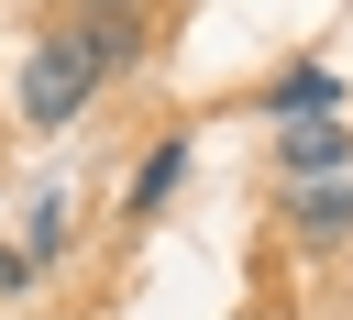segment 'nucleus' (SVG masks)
<instances>
[{"label":"nucleus","mask_w":353,"mask_h":320,"mask_svg":"<svg viewBox=\"0 0 353 320\" xmlns=\"http://www.w3.org/2000/svg\"><path fill=\"white\" fill-rule=\"evenodd\" d=\"M22 287H33V254H11V243H0V298H22Z\"/></svg>","instance_id":"8"},{"label":"nucleus","mask_w":353,"mask_h":320,"mask_svg":"<svg viewBox=\"0 0 353 320\" xmlns=\"http://www.w3.org/2000/svg\"><path fill=\"white\" fill-rule=\"evenodd\" d=\"M331 110H342V77L331 66H287L265 88V121H331Z\"/></svg>","instance_id":"5"},{"label":"nucleus","mask_w":353,"mask_h":320,"mask_svg":"<svg viewBox=\"0 0 353 320\" xmlns=\"http://www.w3.org/2000/svg\"><path fill=\"white\" fill-rule=\"evenodd\" d=\"M176 177H188V132H165V143L132 166V188H121V221H154V210L176 199Z\"/></svg>","instance_id":"6"},{"label":"nucleus","mask_w":353,"mask_h":320,"mask_svg":"<svg viewBox=\"0 0 353 320\" xmlns=\"http://www.w3.org/2000/svg\"><path fill=\"white\" fill-rule=\"evenodd\" d=\"M88 88H99V77L44 33V44H33V66H22V121H33V132H66V121L88 110Z\"/></svg>","instance_id":"2"},{"label":"nucleus","mask_w":353,"mask_h":320,"mask_svg":"<svg viewBox=\"0 0 353 320\" xmlns=\"http://www.w3.org/2000/svg\"><path fill=\"white\" fill-rule=\"evenodd\" d=\"M287 232L298 243H353V177H309L287 199Z\"/></svg>","instance_id":"4"},{"label":"nucleus","mask_w":353,"mask_h":320,"mask_svg":"<svg viewBox=\"0 0 353 320\" xmlns=\"http://www.w3.org/2000/svg\"><path fill=\"white\" fill-rule=\"evenodd\" d=\"M143 33H154V0H66V22H55V44H66L88 77H121V66L143 55Z\"/></svg>","instance_id":"1"},{"label":"nucleus","mask_w":353,"mask_h":320,"mask_svg":"<svg viewBox=\"0 0 353 320\" xmlns=\"http://www.w3.org/2000/svg\"><path fill=\"white\" fill-rule=\"evenodd\" d=\"M66 232H77V221H66V199H33V243H22V254L44 265V254H66Z\"/></svg>","instance_id":"7"},{"label":"nucleus","mask_w":353,"mask_h":320,"mask_svg":"<svg viewBox=\"0 0 353 320\" xmlns=\"http://www.w3.org/2000/svg\"><path fill=\"white\" fill-rule=\"evenodd\" d=\"M276 166H287L298 188H309V177H353V132H342V121H287Z\"/></svg>","instance_id":"3"}]
</instances>
